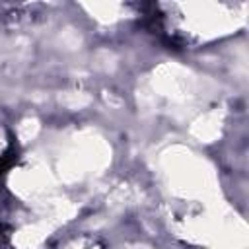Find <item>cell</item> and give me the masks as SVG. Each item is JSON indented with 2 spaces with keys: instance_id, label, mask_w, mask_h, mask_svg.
<instances>
[{
  "instance_id": "cell-1",
  "label": "cell",
  "mask_w": 249,
  "mask_h": 249,
  "mask_svg": "<svg viewBox=\"0 0 249 249\" xmlns=\"http://www.w3.org/2000/svg\"><path fill=\"white\" fill-rule=\"evenodd\" d=\"M16 160H18V154H16L14 150H8L4 156H0V179H2V175L6 173V169L16 163Z\"/></svg>"
}]
</instances>
